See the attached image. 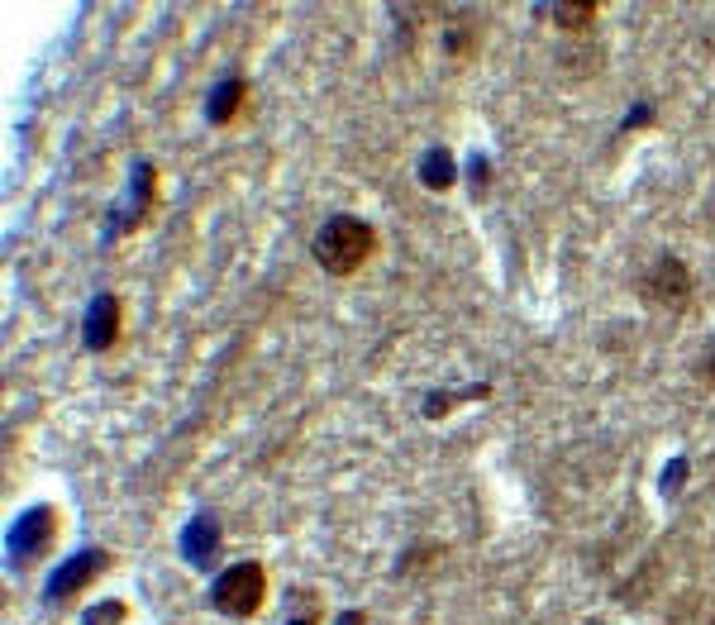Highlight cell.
Segmentation results:
<instances>
[{
    "instance_id": "9",
    "label": "cell",
    "mask_w": 715,
    "mask_h": 625,
    "mask_svg": "<svg viewBox=\"0 0 715 625\" xmlns=\"http://www.w3.org/2000/svg\"><path fill=\"white\" fill-rule=\"evenodd\" d=\"M238 101H244V82H230V86H224V96H215V101H210V120H230L234 115V106Z\"/></svg>"
},
{
    "instance_id": "5",
    "label": "cell",
    "mask_w": 715,
    "mask_h": 625,
    "mask_svg": "<svg viewBox=\"0 0 715 625\" xmlns=\"http://www.w3.org/2000/svg\"><path fill=\"white\" fill-rule=\"evenodd\" d=\"M106 564H110V559L100 554V549H91V554H82V559H72V564H67V568H62L58 578H53V597H58V602H62V597H77L82 587L91 583V578H96V573L106 568Z\"/></svg>"
},
{
    "instance_id": "4",
    "label": "cell",
    "mask_w": 715,
    "mask_h": 625,
    "mask_svg": "<svg viewBox=\"0 0 715 625\" xmlns=\"http://www.w3.org/2000/svg\"><path fill=\"white\" fill-rule=\"evenodd\" d=\"M53 530H58L53 506H34L29 516L20 520V530H15V549H20V559H39L44 549L53 544Z\"/></svg>"
},
{
    "instance_id": "11",
    "label": "cell",
    "mask_w": 715,
    "mask_h": 625,
    "mask_svg": "<svg viewBox=\"0 0 715 625\" xmlns=\"http://www.w3.org/2000/svg\"><path fill=\"white\" fill-rule=\"evenodd\" d=\"M706 378L715 382V348H711V364H706Z\"/></svg>"
},
{
    "instance_id": "12",
    "label": "cell",
    "mask_w": 715,
    "mask_h": 625,
    "mask_svg": "<svg viewBox=\"0 0 715 625\" xmlns=\"http://www.w3.org/2000/svg\"><path fill=\"white\" fill-rule=\"evenodd\" d=\"M292 625H316V621H292Z\"/></svg>"
},
{
    "instance_id": "6",
    "label": "cell",
    "mask_w": 715,
    "mask_h": 625,
    "mask_svg": "<svg viewBox=\"0 0 715 625\" xmlns=\"http://www.w3.org/2000/svg\"><path fill=\"white\" fill-rule=\"evenodd\" d=\"M120 334V302L115 296H100L91 306V324H86V344L91 348H110Z\"/></svg>"
},
{
    "instance_id": "2",
    "label": "cell",
    "mask_w": 715,
    "mask_h": 625,
    "mask_svg": "<svg viewBox=\"0 0 715 625\" xmlns=\"http://www.w3.org/2000/svg\"><path fill=\"white\" fill-rule=\"evenodd\" d=\"M262 592H268V578H262L258 564H234L230 573H220L215 592H210V602H215L224 616H254L262 606Z\"/></svg>"
},
{
    "instance_id": "3",
    "label": "cell",
    "mask_w": 715,
    "mask_h": 625,
    "mask_svg": "<svg viewBox=\"0 0 715 625\" xmlns=\"http://www.w3.org/2000/svg\"><path fill=\"white\" fill-rule=\"evenodd\" d=\"M644 296L658 310H687V302H692V272H687V262L663 258L658 268L644 278Z\"/></svg>"
},
{
    "instance_id": "10",
    "label": "cell",
    "mask_w": 715,
    "mask_h": 625,
    "mask_svg": "<svg viewBox=\"0 0 715 625\" xmlns=\"http://www.w3.org/2000/svg\"><path fill=\"white\" fill-rule=\"evenodd\" d=\"M124 616V606H100V611H91V625H106V621H120Z\"/></svg>"
},
{
    "instance_id": "1",
    "label": "cell",
    "mask_w": 715,
    "mask_h": 625,
    "mask_svg": "<svg viewBox=\"0 0 715 625\" xmlns=\"http://www.w3.org/2000/svg\"><path fill=\"white\" fill-rule=\"evenodd\" d=\"M372 248H378V234H372V224H362L354 216H334L320 224L316 234V258L324 272H334V278H354L362 262L372 258Z\"/></svg>"
},
{
    "instance_id": "8",
    "label": "cell",
    "mask_w": 715,
    "mask_h": 625,
    "mask_svg": "<svg viewBox=\"0 0 715 625\" xmlns=\"http://www.w3.org/2000/svg\"><path fill=\"white\" fill-rule=\"evenodd\" d=\"M420 177L430 182V186H448V182H454V158L439 154V148H434V154L424 158V172H420Z\"/></svg>"
},
{
    "instance_id": "7",
    "label": "cell",
    "mask_w": 715,
    "mask_h": 625,
    "mask_svg": "<svg viewBox=\"0 0 715 625\" xmlns=\"http://www.w3.org/2000/svg\"><path fill=\"white\" fill-rule=\"evenodd\" d=\"M554 15H558L563 29H587V24L601 15V5H596V0H582V5H558Z\"/></svg>"
}]
</instances>
